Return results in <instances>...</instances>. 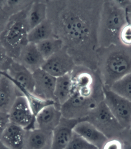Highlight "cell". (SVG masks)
<instances>
[{"mask_svg": "<svg viewBox=\"0 0 131 149\" xmlns=\"http://www.w3.org/2000/svg\"><path fill=\"white\" fill-rule=\"evenodd\" d=\"M54 36L77 66L97 72L99 27L103 1H46Z\"/></svg>", "mask_w": 131, "mask_h": 149, "instance_id": "cell-1", "label": "cell"}, {"mask_svg": "<svg viewBox=\"0 0 131 149\" xmlns=\"http://www.w3.org/2000/svg\"><path fill=\"white\" fill-rule=\"evenodd\" d=\"M97 72L103 87L107 88L130 73L131 47L120 43L99 48Z\"/></svg>", "mask_w": 131, "mask_h": 149, "instance_id": "cell-2", "label": "cell"}, {"mask_svg": "<svg viewBox=\"0 0 131 149\" xmlns=\"http://www.w3.org/2000/svg\"><path fill=\"white\" fill-rule=\"evenodd\" d=\"M128 23L125 7L117 1H103L99 27V48L120 44L121 30Z\"/></svg>", "mask_w": 131, "mask_h": 149, "instance_id": "cell-3", "label": "cell"}, {"mask_svg": "<svg viewBox=\"0 0 131 149\" xmlns=\"http://www.w3.org/2000/svg\"><path fill=\"white\" fill-rule=\"evenodd\" d=\"M30 5L11 15L0 35V43L8 56L14 61L18 59L21 50L28 43L27 14Z\"/></svg>", "mask_w": 131, "mask_h": 149, "instance_id": "cell-4", "label": "cell"}, {"mask_svg": "<svg viewBox=\"0 0 131 149\" xmlns=\"http://www.w3.org/2000/svg\"><path fill=\"white\" fill-rule=\"evenodd\" d=\"M103 101V96L85 98L74 92L61 106L62 117L72 120H86Z\"/></svg>", "mask_w": 131, "mask_h": 149, "instance_id": "cell-5", "label": "cell"}, {"mask_svg": "<svg viewBox=\"0 0 131 149\" xmlns=\"http://www.w3.org/2000/svg\"><path fill=\"white\" fill-rule=\"evenodd\" d=\"M103 101L123 130L131 129V102L103 87Z\"/></svg>", "mask_w": 131, "mask_h": 149, "instance_id": "cell-6", "label": "cell"}, {"mask_svg": "<svg viewBox=\"0 0 131 149\" xmlns=\"http://www.w3.org/2000/svg\"><path fill=\"white\" fill-rule=\"evenodd\" d=\"M86 120L95 125L108 138L118 135L123 130L103 101L92 111Z\"/></svg>", "mask_w": 131, "mask_h": 149, "instance_id": "cell-7", "label": "cell"}, {"mask_svg": "<svg viewBox=\"0 0 131 149\" xmlns=\"http://www.w3.org/2000/svg\"><path fill=\"white\" fill-rule=\"evenodd\" d=\"M76 66L73 59L63 47L46 60L41 69L57 78L71 73Z\"/></svg>", "mask_w": 131, "mask_h": 149, "instance_id": "cell-8", "label": "cell"}, {"mask_svg": "<svg viewBox=\"0 0 131 149\" xmlns=\"http://www.w3.org/2000/svg\"><path fill=\"white\" fill-rule=\"evenodd\" d=\"M8 114L11 123L22 127L25 130L35 129V116L24 95L18 96Z\"/></svg>", "mask_w": 131, "mask_h": 149, "instance_id": "cell-9", "label": "cell"}, {"mask_svg": "<svg viewBox=\"0 0 131 149\" xmlns=\"http://www.w3.org/2000/svg\"><path fill=\"white\" fill-rule=\"evenodd\" d=\"M34 81L33 95L45 100L54 101V89L56 78L42 69L33 72ZM56 103V102H55Z\"/></svg>", "mask_w": 131, "mask_h": 149, "instance_id": "cell-10", "label": "cell"}, {"mask_svg": "<svg viewBox=\"0 0 131 149\" xmlns=\"http://www.w3.org/2000/svg\"><path fill=\"white\" fill-rule=\"evenodd\" d=\"M13 83L33 94L34 81L33 73L23 64L13 60L7 71H2Z\"/></svg>", "mask_w": 131, "mask_h": 149, "instance_id": "cell-11", "label": "cell"}, {"mask_svg": "<svg viewBox=\"0 0 131 149\" xmlns=\"http://www.w3.org/2000/svg\"><path fill=\"white\" fill-rule=\"evenodd\" d=\"M83 120H72L63 117L53 131L51 149H65L70 143L76 125Z\"/></svg>", "mask_w": 131, "mask_h": 149, "instance_id": "cell-12", "label": "cell"}, {"mask_svg": "<svg viewBox=\"0 0 131 149\" xmlns=\"http://www.w3.org/2000/svg\"><path fill=\"white\" fill-rule=\"evenodd\" d=\"M62 118L61 107L56 104L43 108L35 116L34 127L53 132L59 125Z\"/></svg>", "mask_w": 131, "mask_h": 149, "instance_id": "cell-13", "label": "cell"}, {"mask_svg": "<svg viewBox=\"0 0 131 149\" xmlns=\"http://www.w3.org/2000/svg\"><path fill=\"white\" fill-rule=\"evenodd\" d=\"M0 111L9 113L14 102L19 96L23 95L13 82L0 70Z\"/></svg>", "mask_w": 131, "mask_h": 149, "instance_id": "cell-14", "label": "cell"}, {"mask_svg": "<svg viewBox=\"0 0 131 149\" xmlns=\"http://www.w3.org/2000/svg\"><path fill=\"white\" fill-rule=\"evenodd\" d=\"M74 132L98 149H101L109 140L104 133L86 120L79 121L74 127Z\"/></svg>", "mask_w": 131, "mask_h": 149, "instance_id": "cell-15", "label": "cell"}, {"mask_svg": "<svg viewBox=\"0 0 131 149\" xmlns=\"http://www.w3.org/2000/svg\"><path fill=\"white\" fill-rule=\"evenodd\" d=\"M53 132L39 129L26 130L23 149H51Z\"/></svg>", "mask_w": 131, "mask_h": 149, "instance_id": "cell-16", "label": "cell"}, {"mask_svg": "<svg viewBox=\"0 0 131 149\" xmlns=\"http://www.w3.org/2000/svg\"><path fill=\"white\" fill-rule=\"evenodd\" d=\"M16 61L33 73L41 69L46 60L42 56L36 44L28 42L21 50Z\"/></svg>", "mask_w": 131, "mask_h": 149, "instance_id": "cell-17", "label": "cell"}, {"mask_svg": "<svg viewBox=\"0 0 131 149\" xmlns=\"http://www.w3.org/2000/svg\"><path fill=\"white\" fill-rule=\"evenodd\" d=\"M26 130L11 122L7 125L0 138V141L11 149H23Z\"/></svg>", "mask_w": 131, "mask_h": 149, "instance_id": "cell-18", "label": "cell"}, {"mask_svg": "<svg viewBox=\"0 0 131 149\" xmlns=\"http://www.w3.org/2000/svg\"><path fill=\"white\" fill-rule=\"evenodd\" d=\"M74 93V86L71 73L56 78L54 89V101L61 106L66 102Z\"/></svg>", "mask_w": 131, "mask_h": 149, "instance_id": "cell-19", "label": "cell"}, {"mask_svg": "<svg viewBox=\"0 0 131 149\" xmlns=\"http://www.w3.org/2000/svg\"><path fill=\"white\" fill-rule=\"evenodd\" d=\"M47 19V4L46 1H33L27 14L28 30L30 31ZM29 32V31H28Z\"/></svg>", "mask_w": 131, "mask_h": 149, "instance_id": "cell-20", "label": "cell"}, {"mask_svg": "<svg viewBox=\"0 0 131 149\" xmlns=\"http://www.w3.org/2000/svg\"><path fill=\"white\" fill-rule=\"evenodd\" d=\"M54 36L52 24L47 19L38 26L29 31L27 40L29 43L37 44Z\"/></svg>", "mask_w": 131, "mask_h": 149, "instance_id": "cell-21", "label": "cell"}, {"mask_svg": "<svg viewBox=\"0 0 131 149\" xmlns=\"http://www.w3.org/2000/svg\"><path fill=\"white\" fill-rule=\"evenodd\" d=\"M36 45L45 60L63 48L62 41L54 36Z\"/></svg>", "mask_w": 131, "mask_h": 149, "instance_id": "cell-22", "label": "cell"}, {"mask_svg": "<svg viewBox=\"0 0 131 149\" xmlns=\"http://www.w3.org/2000/svg\"><path fill=\"white\" fill-rule=\"evenodd\" d=\"M110 89L131 102V73L116 82Z\"/></svg>", "mask_w": 131, "mask_h": 149, "instance_id": "cell-23", "label": "cell"}, {"mask_svg": "<svg viewBox=\"0 0 131 149\" xmlns=\"http://www.w3.org/2000/svg\"><path fill=\"white\" fill-rule=\"evenodd\" d=\"M65 149H98L92 145L81 136L77 135L74 132L73 135Z\"/></svg>", "mask_w": 131, "mask_h": 149, "instance_id": "cell-24", "label": "cell"}, {"mask_svg": "<svg viewBox=\"0 0 131 149\" xmlns=\"http://www.w3.org/2000/svg\"><path fill=\"white\" fill-rule=\"evenodd\" d=\"M119 40L123 45L131 47V23L126 24L121 30Z\"/></svg>", "mask_w": 131, "mask_h": 149, "instance_id": "cell-25", "label": "cell"}, {"mask_svg": "<svg viewBox=\"0 0 131 149\" xmlns=\"http://www.w3.org/2000/svg\"><path fill=\"white\" fill-rule=\"evenodd\" d=\"M13 60L7 55L6 51L0 43V70L7 71Z\"/></svg>", "mask_w": 131, "mask_h": 149, "instance_id": "cell-26", "label": "cell"}, {"mask_svg": "<svg viewBox=\"0 0 131 149\" xmlns=\"http://www.w3.org/2000/svg\"><path fill=\"white\" fill-rule=\"evenodd\" d=\"M11 15L3 6V1H0V35L4 29Z\"/></svg>", "mask_w": 131, "mask_h": 149, "instance_id": "cell-27", "label": "cell"}, {"mask_svg": "<svg viewBox=\"0 0 131 149\" xmlns=\"http://www.w3.org/2000/svg\"><path fill=\"white\" fill-rule=\"evenodd\" d=\"M101 149H123V145L117 139H109Z\"/></svg>", "mask_w": 131, "mask_h": 149, "instance_id": "cell-28", "label": "cell"}, {"mask_svg": "<svg viewBox=\"0 0 131 149\" xmlns=\"http://www.w3.org/2000/svg\"><path fill=\"white\" fill-rule=\"evenodd\" d=\"M10 122L9 114L0 111V138Z\"/></svg>", "mask_w": 131, "mask_h": 149, "instance_id": "cell-29", "label": "cell"}, {"mask_svg": "<svg viewBox=\"0 0 131 149\" xmlns=\"http://www.w3.org/2000/svg\"><path fill=\"white\" fill-rule=\"evenodd\" d=\"M0 149H11L9 147L4 145L1 141H0Z\"/></svg>", "mask_w": 131, "mask_h": 149, "instance_id": "cell-30", "label": "cell"}, {"mask_svg": "<svg viewBox=\"0 0 131 149\" xmlns=\"http://www.w3.org/2000/svg\"><path fill=\"white\" fill-rule=\"evenodd\" d=\"M1 77H2V74H1V72H0V79H1Z\"/></svg>", "mask_w": 131, "mask_h": 149, "instance_id": "cell-31", "label": "cell"}, {"mask_svg": "<svg viewBox=\"0 0 131 149\" xmlns=\"http://www.w3.org/2000/svg\"><path fill=\"white\" fill-rule=\"evenodd\" d=\"M129 5L131 6V1H129Z\"/></svg>", "mask_w": 131, "mask_h": 149, "instance_id": "cell-32", "label": "cell"}, {"mask_svg": "<svg viewBox=\"0 0 131 149\" xmlns=\"http://www.w3.org/2000/svg\"><path fill=\"white\" fill-rule=\"evenodd\" d=\"M129 131H130V135H131V129H130V130Z\"/></svg>", "mask_w": 131, "mask_h": 149, "instance_id": "cell-33", "label": "cell"}]
</instances>
